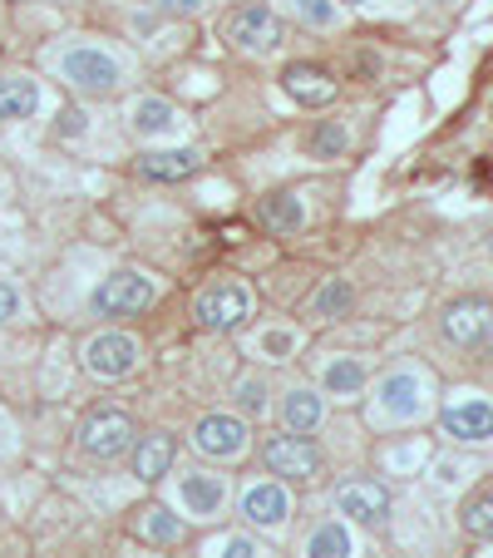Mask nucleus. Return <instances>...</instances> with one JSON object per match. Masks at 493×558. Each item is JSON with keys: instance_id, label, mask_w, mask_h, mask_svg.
I'll return each instance as SVG.
<instances>
[{"instance_id": "nucleus-1", "label": "nucleus", "mask_w": 493, "mask_h": 558, "mask_svg": "<svg viewBox=\"0 0 493 558\" xmlns=\"http://www.w3.org/2000/svg\"><path fill=\"white\" fill-rule=\"evenodd\" d=\"M54 74H60L74 95L109 99V95H119V89L128 85V74H134V70H128V60H124V54H114L109 45L74 40V45H64V50L54 54Z\"/></svg>"}, {"instance_id": "nucleus-2", "label": "nucleus", "mask_w": 493, "mask_h": 558, "mask_svg": "<svg viewBox=\"0 0 493 558\" xmlns=\"http://www.w3.org/2000/svg\"><path fill=\"white\" fill-rule=\"evenodd\" d=\"M430 380L415 366H395L370 390V421L375 425H415L430 415Z\"/></svg>"}, {"instance_id": "nucleus-3", "label": "nucleus", "mask_w": 493, "mask_h": 558, "mask_svg": "<svg viewBox=\"0 0 493 558\" xmlns=\"http://www.w3.org/2000/svg\"><path fill=\"white\" fill-rule=\"evenodd\" d=\"M252 316H257V292H252V282H237V277H222V282L202 287L193 296V327L212 331V337L242 331Z\"/></svg>"}, {"instance_id": "nucleus-4", "label": "nucleus", "mask_w": 493, "mask_h": 558, "mask_svg": "<svg viewBox=\"0 0 493 558\" xmlns=\"http://www.w3.org/2000/svg\"><path fill=\"white\" fill-rule=\"evenodd\" d=\"M222 35H227L232 50L252 54V60H267V54L282 50L286 25H282V15H276V5H267V0H247V5H232L227 11Z\"/></svg>"}, {"instance_id": "nucleus-5", "label": "nucleus", "mask_w": 493, "mask_h": 558, "mask_svg": "<svg viewBox=\"0 0 493 558\" xmlns=\"http://www.w3.org/2000/svg\"><path fill=\"white\" fill-rule=\"evenodd\" d=\"M153 302H158L153 277L138 272V267H114V272L95 287L89 312H95L99 322H124V316H144Z\"/></svg>"}, {"instance_id": "nucleus-6", "label": "nucleus", "mask_w": 493, "mask_h": 558, "mask_svg": "<svg viewBox=\"0 0 493 558\" xmlns=\"http://www.w3.org/2000/svg\"><path fill=\"white\" fill-rule=\"evenodd\" d=\"M262 464H267V474L282 480V485H306V480H316V474L325 470V454L311 435L286 430V435H272V440L262 445Z\"/></svg>"}, {"instance_id": "nucleus-7", "label": "nucleus", "mask_w": 493, "mask_h": 558, "mask_svg": "<svg viewBox=\"0 0 493 558\" xmlns=\"http://www.w3.org/2000/svg\"><path fill=\"white\" fill-rule=\"evenodd\" d=\"M237 514H242V524L257 529V534H282L296 514V499L282 480H252V485L237 495Z\"/></svg>"}, {"instance_id": "nucleus-8", "label": "nucleus", "mask_w": 493, "mask_h": 558, "mask_svg": "<svg viewBox=\"0 0 493 558\" xmlns=\"http://www.w3.org/2000/svg\"><path fill=\"white\" fill-rule=\"evenodd\" d=\"M440 430L454 445H489L493 440V401L483 390H454L440 405Z\"/></svg>"}, {"instance_id": "nucleus-9", "label": "nucleus", "mask_w": 493, "mask_h": 558, "mask_svg": "<svg viewBox=\"0 0 493 558\" xmlns=\"http://www.w3.org/2000/svg\"><path fill=\"white\" fill-rule=\"evenodd\" d=\"M440 337L454 351H483L493 341V302L489 296H459L440 312Z\"/></svg>"}, {"instance_id": "nucleus-10", "label": "nucleus", "mask_w": 493, "mask_h": 558, "mask_svg": "<svg viewBox=\"0 0 493 558\" xmlns=\"http://www.w3.org/2000/svg\"><path fill=\"white\" fill-rule=\"evenodd\" d=\"M85 371L99 380H128L138 366H144V341L134 331H99V337L85 341Z\"/></svg>"}, {"instance_id": "nucleus-11", "label": "nucleus", "mask_w": 493, "mask_h": 558, "mask_svg": "<svg viewBox=\"0 0 493 558\" xmlns=\"http://www.w3.org/2000/svg\"><path fill=\"white\" fill-rule=\"evenodd\" d=\"M193 450L202 454V460H242V454L252 450V425H247V415H227V411H212L202 415L198 425H193Z\"/></svg>"}, {"instance_id": "nucleus-12", "label": "nucleus", "mask_w": 493, "mask_h": 558, "mask_svg": "<svg viewBox=\"0 0 493 558\" xmlns=\"http://www.w3.org/2000/svg\"><path fill=\"white\" fill-rule=\"evenodd\" d=\"M134 440H138V425L124 411H95L79 425V450L89 460H124L134 450Z\"/></svg>"}, {"instance_id": "nucleus-13", "label": "nucleus", "mask_w": 493, "mask_h": 558, "mask_svg": "<svg viewBox=\"0 0 493 558\" xmlns=\"http://www.w3.org/2000/svg\"><path fill=\"white\" fill-rule=\"evenodd\" d=\"M390 509H395V499H390V489L380 485V480H346V485L336 489V514L346 519V524L385 529Z\"/></svg>"}, {"instance_id": "nucleus-14", "label": "nucleus", "mask_w": 493, "mask_h": 558, "mask_svg": "<svg viewBox=\"0 0 493 558\" xmlns=\"http://www.w3.org/2000/svg\"><path fill=\"white\" fill-rule=\"evenodd\" d=\"M178 509L188 519H202V524L222 519V509H227V480H222V474H212V470L178 474Z\"/></svg>"}, {"instance_id": "nucleus-15", "label": "nucleus", "mask_w": 493, "mask_h": 558, "mask_svg": "<svg viewBox=\"0 0 493 558\" xmlns=\"http://www.w3.org/2000/svg\"><path fill=\"white\" fill-rule=\"evenodd\" d=\"M316 380H321V396L325 401H360L370 386V371L360 356H346V351H336V356H325L321 366H316Z\"/></svg>"}, {"instance_id": "nucleus-16", "label": "nucleus", "mask_w": 493, "mask_h": 558, "mask_svg": "<svg viewBox=\"0 0 493 558\" xmlns=\"http://www.w3.org/2000/svg\"><path fill=\"white\" fill-rule=\"evenodd\" d=\"M208 158L202 148H148V154L134 158V173L138 179H153V183H183L202 169Z\"/></svg>"}, {"instance_id": "nucleus-17", "label": "nucleus", "mask_w": 493, "mask_h": 558, "mask_svg": "<svg viewBox=\"0 0 493 558\" xmlns=\"http://www.w3.org/2000/svg\"><path fill=\"white\" fill-rule=\"evenodd\" d=\"M173 454H178V440L169 430H148L134 440L128 450V464H134V480L138 485H158L163 474H173Z\"/></svg>"}, {"instance_id": "nucleus-18", "label": "nucleus", "mask_w": 493, "mask_h": 558, "mask_svg": "<svg viewBox=\"0 0 493 558\" xmlns=\"http://www.w3.org/2000/svg\"><path fill=\"white\" fill-rule=\"evenodd\" d=\"M282 89L296 99V105H306V109H321V105H331V99H336V80H331L321 64H311V60L286 64V70H282Z\"/></svg>"}, {"instance_id": "nucleus-19", "label": "nucleus", "mask_w": 493, "mask_h": 558, "mask_svg": "<svg viewBox=\"0 0 493 558\" xmlns=\"http://www.w3.org/2000/svg\"><path fill=\"white\" fill-rule=\"evenodd\" d=\"M128 129H134L138 138H169L183 129V114H178V105H169V99L144 95V99H134V109H128Z\"/></svg>"}, {"instance_id": "nucleus-20", "label": "nucleus", "mask_w": 493, "mask_h": 558, "mask_svg": "<svg viewBox=\"0 0 493 558\" xmlns=\"http://www.w3.org/2000/svg\"><path fill=\"white\" fill-rule=\"evenodd\" d=\"M40 109V85H35L25 70H5L0 74V124H21L35 119Z\"/></svg>"}, {"instance_id": "nucleus-21", "label": "nucleus", "mask_w": 493, "mask_h": 558, "mask_svg": "<svg viewBox=\"0 0 493 558\" xmlns=\"http://www.w3.org/2000/svg\"><path fill=\"white\" fill-rule=\"evenodd\" d=\"M321 421H325V396L316 386H292L282 396V425L286 430L311 435V430H321Z\"/></svg>"}, {"instance_id": "nucleus-22", "label": "nucleus", "mask_w": 493, "mask_h": 558, "mask_svg": "<svg viewBox=\"0 0 493 558\" xmlns=\"http://www.w3.org/2000/svg\"><path fill=\"white\" fill-rule=\"evenodd\" d=\"M257 218H262V228L276 232V238H292V232L306 228V208L296 193H267V198L257 203Z\"/></svg>"}, {"instance_id": "nucleus-23", "label": "nucleus", "mask_w": 493, "mask_h": 558, "mask_svg": "<svg viewBox=\"0 0 493 558\" xmlns=\"http://www.w3.org/2000/svg\"><path fill=\"white\" fill-rule=\"evenodd\" d=\"M301 558H356V538H350V529L341 519H325V524H316L306 534Z\"/></svg>"}, {"instance_id": "nucleus-24", "label": "nucleus", "mask_w": 493, "mask_h": 558, "mask_svg": "<svg viewBox=\"0 0 493 558\" xmlns=\"http://www.w3.org/2000/svg\"><path fill=\"white\" fill-rule=\"evenodd\" d=\"M350 306H356V287H350L346 277H331V282H321L311 292L306 312H311L316 322H336V316H350Z\"/></svg>"}, {"instance_id": "nucleus-25", "label": "nucleus", "mask_w": 493, "mask_h": 558, "mask_svg": "<svg viewBox=\"0 0 493 558\" xmlns=\"http://www.w3.org/2000/svg\"><path fill=\"white\" fill-rule=\"evenodd\" d=\"M134 529L148 538V544H163V548L178 544V538L188 534V524H183L169 505H144V509H138V519H134Z\"/></svg>"}, {"instance_id": "nucleus-26", "label": "nucleus", "mask_w": 493, "mask_h": 558, "mask_svg": "<svg viewBox=\"0 0 493 558\" xmlns=\"http://www.w3.org/2000/svg\"><path fill=\"white\" fill-rule=\"evenodd\" d=\"M282 11L301 21L306 31H341V21H346V5H336V0H282Z\"/></svg>"}, {"instance_id": "nucleus-27", "label": "nucleus", "mask_w": 493, "mask_h": 558, "mask_svg": "<svg viewBox=\"0 0 493 558\" xmlns=\"http://www.w3.org/2000/svg\"><path fill=\"white\" fill-rule=\"evenodd\" d=\"M459 524L469 538H493V489H479V495L464 505Z\"/></svg>"}, {"instance_id": "nucleus-28", "label": "nucleus", "mask_w": 493, "mask_h": 558, "mask_svg": "<svg viewBox=\"0 0 493 558\" xmlns=\"http://www.w3.org/2000/svg\"><path fill=\"white\" fill-rule=\"evenodd\" d=\"M232 396H237L242 415H267V405H272V390H267L262 376H242L237 386H232Z\"/></svg>"}, {"instance_id": "nucleus-29", "label": "nucleus", "mask_w": 493, "mask_h": 558, "mask_svg": "<svg viewBox=\"0 0 493 558\" xmlns=\"http://www.w3.org/2000/svg\"><path fill=\"white\" fill-rule=\"evenodd\" d=\"M296 351V331L292 327H267L262 337H257V356L262 361H292Z\"/></svg>"}, {"instance_id": "nucleus-30", "label": "nucleus", "mask_w": 493, "mask_h": 558, "mask_svg": "<svg viewBox=\"0 0 493 558\" xmlns=\"http://www.w3.org/2000/svg\"><path fill=\"white\" fill-rule=\"evenodd\" d=\"M306 148H311L316 158H341V148H346V129H341V124H321V129H311Z\"/></svg>"}, {"instance_id": "nucleus-31", "label": "nucleus", "mask_w": 493, "mask_h": 558, "mask_svg": "<svg viewBox=\"0 0 493 558\" xmlns=\"http://www.w3.org/2000/svg\"><path fill=\"white\" fill-rule=\"evenodd\" d=\"M262 548H257L252 534H227L218 548H212V558H257Z\"/></svg>"}, {"instance_id": "nucleus-32", "label": "nucleus", "mask_w": 493, "mask_h": 558, "mask_svg": "<svg viewBox=\"0 0 493 558\" xmlns=\"http://www.w3.org/2000/svg\"><path fill=\"white\" fill-rule=\"evenodd\" d=\"M25 312V296H21V287L11 282V277H0V327L5 322H15V316Z\"/></svg>"}, {"instance_id": "nucleus-33", "label": "nucleus", "mask_w": 493, "mask_h": 558, "mask_svg": "<svg viewBox=\"0 0 493 558\" xmlns=\"http://www.w3.org/2000/svg\"><path fill=\"white\" fill-rule=\"evenodd\" d=\"M158 15H173V21H193V15H202V5L208 0H148Z\"/></svg>"}, {"instance_id": "nucleus-34", "label": "nucleus", "mask_w": 493, "mask_h": 558, "mask_svg": "<svg viewBox=\"0 0 493 558\" xmlns=\"http://www.w3.org/2000/svg\"><path fill=\"white\" fill-rule=\"evenodd\" d=\"M336 5H366V0H336Z\"/></svg>"}, {"instance_id": "nucleus-35", "label": "nucleus", "mask_w": 493, "mask_h": 558, "mask_svg": "<svg viewBox=\"0 0 493 558\" xmlns=\"http://www.w3.org/2000/svg\"><path fill=\"white\" fill-rule=\"evenodd\" d=\"M144 558H158V554H144Z\"/></svg>"}]
</instances>
